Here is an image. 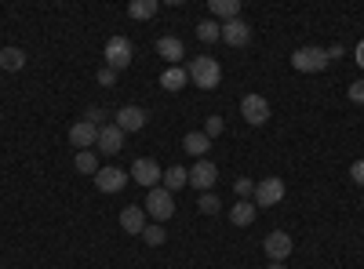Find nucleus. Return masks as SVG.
I'll use <instances>...</instances> for the list:
<instances>
[{
    "label": "nucleus",
    "instance_id": "7ed1b4c3",
    "mask_svg": "<svg viewBox=\"0 0 364 269\" xmlns=\"http://www.w3.org/2000/svg\"><path fill=\"white\" fill-rule=\"evenodd\" d=\"M132 55H135V48H132L128 37H109V40H106V51H102L106 66H109L113 73L128 70V66H132Z\"/></svg>",
    "mask_w": 364,
    "mask_h": 269
},
{
    "label": "nucleus",
    "instance_id": "72a5a7b5",
    "mask_svg": "<svg viewBox=\"0 0 364 269\" xmlns=\"http://www.w3.org/2000/svg\"><path fill=\"white\" fill-rule=\"evenodd\" d=\"M328 51V62H336V58H343V44H331V48H324Z\"/></svg>",
    "mask_w": 364,
    "mask_h": 269
},
{
    "label": "nucleus",
    "instance_id": "2eb2a0df",
    "mask_svg": "<svg viewBox=\"0 0 364 269\" xmlns=\"http://www.w3.org/2000/svg\"><path fill=\"white\" fill-rule=\"evenodd\" d=\"M157 55L164 58V62H171V66H182V58H186V48H182L178 37H161V40H157Z\"/></svg>",
    "mask_w": 364,
    "mask_h": 269
},
{
    "label": "nucleus",
    "instance_id": "bb28decb",
    "mask_svg": "<svg viewBox=\"0 0 364 269\" xmlns=\"http://www.w3.org/2000/svg\"><path fill=\"white\" fill-rule=\"evenodd\" d=\"M219 207H223V200L215 193H200V200H197V212L200 215H219Z\"/></svg>",
    "mask_w": 364,
    "mask_h": 269
},
{
    "label": "nucleus",
    "instance_id": "393cba45",
    "mask_svg": "<svg viewBox=\"0 0 364 269\" xmlns=\"http://www.w3.org/2000/svg\"><path fill=\"white\" fill-rule=\"evenodd\" d=\"M197 40H204V44H215V40H223V26H219L215 18L200 22V26H197Z\"/></svg>",
    "mask_w": 364,
    "mask_h": 269
},
{
    "label": "nucleus",
    "instance_id": "f704fd0d",
    "mask_svg": "<svg viewBox=\"0 0 364 269\" xmlns=\"http://www.w3.org/2000/svg\"><path fill=\"white\" fill-rule=\"evenodd\" d=\"M357 62H360V66H364V40H360V44H357Z\"/></svg>",
    "mask_w": 364,
    "mask_h": 269
},
{
    "label": "nucleus",
    "instance_id": "6ab92c4d",
    "mask_svg": "<svg viewBox=\"0 0 364 269\" xmlns=\"http://www.w3.org/2000/svg\"><path fill=\"white\" fill-rule=\"evenodd\" d=\"M186 80H190L186 66H168L161 73V87H164V92H182V84H186Z\"/></svg>",
    "mask_w": 364,
    "mask_h": 269
},
{
    "label": "nucleus",
    "instance_id": "6e6552de",
    "mask_svg": "<svg viewBox=\"0 0 364 269\" xmlns=\"http://www.w3.org/2000/svg\"><path fill=\"white\" fill-rule=\"evenodd\" d=\"M240 116H245L252 128H262L269 121V102L262 95H245L240 99Z\"/></svg>",
    "mask_w": 364,
    "mask_h": 269
},
{
    "label": "nucleus",
    "instance_id": "f3484780",
    "mask_svg": "<svg viewBox=\"0 0 364 269\" xmlns=\"http://www.w3.org/2000/svg\"><path fill=\"white\" fill-rule=\"evenodd\" d=\"M255 215H259V207H255L252 200H237V204L230 207V222H233V226H240V229L252 226V222H255Z\"/></svg>",
    "mask_w": 364,
    "mask_h": 269
},
{
    "label": "nucleus",
    "instance_id": "c9c22d12",
    "mask_svg": "<svg viewBox=\"0 0 364 269\" xmlns=\"http://www.w3.org/2000/svg\"><path fill=\"white\" fill-rule=\"evenodd\" d=\"M266 269H288V265H284V262H269Z\"/></svg>",
    "mask_w": 364,
    "mask_h": 269
},
{
    "label": "nucleus",
    "instance_id": "2f4dec72",
    "mask_svg": "<svg viewBox=\"0 0 364 269\" xmlns=\"http://www.w3.org/2000/svg\"><path fill=\"white\" fill-rule=\"evenodd\" d=\"M350 178H353L357 186H364V160H353L350 164Z\"/></svg>",
    "mask_w": 364,
    "mask_h": 269
},
{
    "label": "nucleus",
    "instance_id": "423d86ee",
    "mask_svg": "<svg viewBox=\"0 0 364 269\" xmlns=\"http://www.w3.org/2000/svg\"><path fill=\"white\" fill-rule=\"evenodd\" d=\"M139 186H146V190H157L161 186V178H164V171H161V164L154 160V157H139L135 164H132V171H128Z\"/></svg>",
    "mask_w": 364,
    "mask_h": 269
},
{
    "label": "nucleus",
    "instance_id": "cd10ccee",
    "mask_svg": "<svg viewBox=\"0 0 364 269\" xmlns=\"http://www.w3.org/2000/svg\"><path fill=\"white\" fill-rule=\"evenodd\" d=\"M233 193H237V200H248V197H255V182H252V178H245V175H240L237 182H233Z\"/></svg>",
    "mask_w": 364,
    "mask_h": 269
},
{
    "label": "nucleus",
    "instance_id": "f03ea898",
    "mask_svg": "<svg viewBox=\"0 0 364 269\" xmlns=\"http://www.w3.org/2000/svg\"><path fill=\"white\" fill-rule=\"evenodd\" d=\"M142 212L154 219V222H164V219H171L175 215V197L164 190V186H157V190H149L146 193V200H142Z\"/></svg>",
    "mask_w": 364,
    "mask_h": 269
},
{
    "label": "nucleus",
    "instance_id": "c756f323",
    "mask_svg": "<svg viewBox=\"0 0 364 269\" xmlns=\"http://www.w3.org/2000/svg\"><path fill=\"white\" fill-rule=\"evenodd\" d=\"M223 128H226V124H223V116H215V113H211L208 121H204V135H208V138H215V135H223Z\"/></svg>",
    "mask_w": 364,
    "mask_h": 269
},
{
    "label": "nucleus",
    "instance_id": "f257e3e1",
    "mask_svg": "<svg viewBox=\"0 0 364 269\" xmlns=\"http://www.w3.org/2000/svg\"><path fill=\"white\" fill-rule=\"evenodd\" d=\"M186 73H190V80H193L197 87H204V92L219 87V80H223V66H219V58H211V55L193 58V62L186 66Z\"/></svg>",
    "mask_w": 364,
    "mask_h": 269
},
{
    "label": "nucleus",
    "instance_id": "412c9836",
    "mask_svg": "<svg viewBox=\"0 0 364 269\" xmlns=\"http://www.w3.org/2000/svg\"><path fill=\"white\" fill-rule=\"evenodd\" d=\"M22 66H26V51L22 48H0V70L18 73Z\"/></svg>",
    "mask_w": 364,
    "mask_h": 269
},
{
    "label": "nucleus",
    "instance_id": "9b49d317",
    "mask_svg": "<svg viewBox=\"0 0 364 269\" xmlns=\"http://www.w3.org/2000/svg\"><path fill=\"white\" fill-rule=\"evenodd\" d=\"M223 40H226L230 48H245V44L252 40V26H248L245 18H230V22H223Z\"/></svg>",
    "mask_w": 364,
    "mask_h": 269
},
{
    "label": "nucleus",
    "instance_id": "0eeeda50",
    "mask_svg": "<svg viewBox=\"0 0 364 269\" xmlns=\"http://www.w3.org/2000/svg\"><path fill=\"white\" fill-rule=\"evenodd\" d=\"M262 251H266V258L269 262H284L291 251H295V241H291V233H284V229H273V233H266V241H262Z\"/></svg>",
    "mask_w": 364,
    "mask_h": 269
},
{
    "label": "nucleus",
    "instance_id": "dca6fc26",
    "mask_svg": "<svg viewBox=\"0 0 364 269\" xmlns=\"http://www.w3.org/2000/svg\"><path fill=\"white\" fill-rule=\"evenodd\" d=\"M70 142L80 146V149H91V146L99 142V128H95V124H87V121H77V124L70 128Z\"/></svg>",
    "mask_w": 364,
    "mask_h": 269
},
{
    "label": "nucleus",
    "instance_id": "20e7f679",
    "mask_svg": "<svg viewBox=\"0 0 364 269\" xmlns=\"http://www.w3.org/2000/svg\"><path fill=\"white\" fill-rule=\"evenodd\" d=\"M284 182L277 175H269V178H262V182H255V197H252V204L255 207H273V204H281L284 200Z\"/></svg>",
    "mask_w": 364,
    "mask_h": 269
},
{
    "label": "nucleus",
    "instance_id": "9d476101",
    "mask_svg": "<svg viewBox=\"0 0 364 269\" xmlns=\"http://www.w3.org/2000/svg\"><path fill=\"white\" fill-rule=\"evenodd\" d=\"M113 124L120 128V131H142L146 128V109L142 106H120L117 109V116H113Z\"/></svg>",
    "mask_w": 364,
    "mask_h": 269
},
{
    "label": "nucleus",
    "instance_id": "b1692460",
    "mask_svg": "<svg viewBox=\"0 0 364 269\" xmlns=\"http://www.w3.org/2000/svg\"><path fill=\"white\" fill-rule=\"evenodd\" d=\"M73 164H77V171H80V175H91V178L99 175V157L91 153V149H80V153H77V160H73Z\"/></svg>",
    "mask_w": 364,
    "mask_h": 269
},
{
    "label": "nucleus",
    "instance_id": "aec40b11",
    "mask_svg": "<svg viewBox=\"0 0 364 269\" xmlns=\"http://www.w3.org/2000/svg\"><path fill=\"white\" fill-rule=\"evenodd\" d=\"M161 186H164L168 193H178L182 186H190V171H186V168H168L164 178H161Z\"/></svg>",
    "mask_w": 364,
    "mask_h": 269
},
{
    "label": "nucleus",
    "instance_id": "4be33fe9",
    "mask_svg": "<svg viewBox=\"0 0 364 269\" xmlns=\"http://www.w3.org/2000/svg\"><path fill=\"white\" fill-rule=\"evenodd\" d=\"M208 8L215 18H240V0H208Z\"/></svg>",
    "mask_w": 364,
    "mask_h": 269
},
{
    "label": "nucleus",
    "instance_id": "ddd939ff",
    "mask_svg": "<svg viewBox=\"0 0 364 269\" xmlns=\"http://www.w3.org/2000/svg\"><path fill=\"white\" fill-rule=\"evenodd\" d=\"M99 153H106V157H117L120 149H124V131H120L117 124H109V128H99Z\"/></svg>",
    "mask_w": 364,
    "mask_h": 269
},
{
    "label": "nucleus",
    "instance_id": "7c9ffc66",
    "mask_svg": "<svg viewBox=\"0 0 364 269\" xmlns=\"http://www.w3.org/2000/svg\"><path fill=\"white\" fill-rule=\"evenodd\" d=\"M346 95H350V102H357V106H364V80H353V84L346 87Z\"/></svg>",
    "mask_w": 364,
    "mask_h": 269
},
{
    "label": "nucleus",
    "instance_id": "1a4fd4ad",
    "mask_svg": "<svg viewBox=\"0 0 364 269\" xmlns=\"http://www.w3.org/2000/svg\"><path fill=\"white\" fill-rule=\"evenodd\" d=\"M215 182H219V168L211 164L208 157H204V160H197V164L190 168V186H197L200 193H208Z\"/></svg>",
    "mask_w": 364,
    "mask_h": 269
},
{
    "label": "nucleus",
    "instance_id": "39448f33",
    "mask_svg": "<svg viewBox=\"0 0 364 269\" xmlns=\"http://www.w3.org/2000/svg\"><path fill=\"white\" fill-rule=\"evenodd\" d=\"M291 66L299 73H321V70H328V51L324 48H299L291 55Z\"/></svg>",
    "mask_w": 364,
    "mask_h": 269
},
{
    "label": "nucleus",
    "instance_id": "5701e85b",
    "mask_svg": "<svg viewBox=\"0 0 364 269\" xmlns=\"http://www.w3.org/2000/svg\"><path fill=\"white\" fill-rule=\"evenodd\" d=\"M157 11H161L157 0H132V4H128V15L139 18V22H142V18H154Z\"/></svg>",
    "mask_w": 364,
    "mask_h": 269
},
{
    "label": "nucleus",
    "instance_id": "a211bd4d",
    "mask_svg": "<svg viewBox=\"0 0 364 269\" xmlns=\"http://www.w3.org/2000/svg\"><path fill=\"white\" fill-rule=\"evenodd\" d=\"M182 149H186L190 157H197V160H204V153L211 149V138L204 135V131H190L186 138H182Z\"/></svg>",
    "mask_w": 364,
    "mask_h": 269
},
{
    "label": "nucleus",
    "instance_id": "f8f14e48",
    "mask_svg": "<svg viewBox=\"0 0 364 269\" xmlns=\"http://www.w3.org/2000/svg\"><path fill=\"white\" fill-rule=\"evenodd\" d=\"M124 182H128V175L120 168H99V175H95V190L99 193H120Z\"/></svg>",
    "mask_w": 364,
    "mask_h": 269
},
{
    "label": "nucleus",
    "instance_id": "473e14b6",
    "mask_svg": "<svg viewBox=\"0 0 364 269\" xmlns=\"http://www.w3.org/2000/svg\"><path fill=\"white\" fill-rule=\"evenodd\" d=\"M99 84H102V87H113V84H117V73H113L109 66H102V70H99Z\"/></svg>",
    "mask_w": 364,
    "mask_h": 269
},
{
    "label": "nucleus",
    "instance_id": "4468645a",
    "mask_svg": "<svg viewBox=\"0 0 364 269\" xmlns=\"http://www.w3.org/2000/svg\"><path fill=\"white\" fill-rule=\"evenodd\" d=\"M120 229L132 233V236H142V229H146V212H142L139 204H132V207H124V212H120Z\"/></svg>",
    "mask_w": 364,
    "mask_h": 269
},
{
    "label": "nucleus",
    "instance_id": "c85d7f7f",
    "mask_svg": "<svg viewBox=\"0 0 364 269\" xmlns=\"http://www.w3.org/2000/svg\"><path fill=\"white\" fill-rule=\"evenodd\" d=\"M84 121H87V124H95V128H102L106 109H102V106H87V109H84Z\"/></svg>",
    "mask_w": 364,
    "mask_h": 269
},
{
    "label": "nucleus",
    "instance_id": "a878e982",
    "mask_svg": "<svg viewBox=\"0 0 364 269\" xmlns=\"http://www.w3.org/2000/svg\"><path fill=\"white\" fill-rule=\"evenodd\" d=\"M142 241H146L149 248H161V244L168 241V229H164L161 222H146V229H142Z\"/></svg>",
    "mask_w": 364,
    "mask_h": 269
}]
</instances>
